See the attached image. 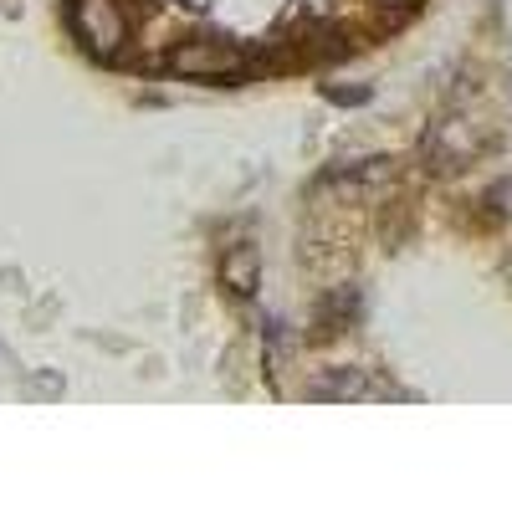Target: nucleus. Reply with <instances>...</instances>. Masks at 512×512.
Returning a JSON list of instances; mask_svg holds the SVG:
<instances>
[{"label":"nucleus","mask_w":512,"mask_h":512,"mask_svg":"<svg viewBox=\"0 0 512 512\" xmlns=\"http://www.w3.org/2000/svg\"><path fill=\"white\" fill-rule=\"evenodd\" d=\"M169 72L180 77H241L246 72V57L236 47H226V41H180L175 52H169Z\"/></svg>","instance_id":"nucleus-1"},{"label":"nucleus","mask_w":512,"mask_h":512,"mask_svg":"<svg viewBox=\"0 0 512 512\" xmlns=\"http://www.w3.org/2000/svg\"><path fill=\"white\" fill-rule=\"evenodd\" d=\"M77 31L98 57H113L128 36V21L118 11V0H77Z\"/></svg>","instance_id":"nucleus-2"},{"label":"nucleus","mask_w":512,"mask_h":512,"mask_svg":"<svg viewBox=\"0 0 512 512\" xmlns=\"http://www.w3.org/2000/svg\"><path fill=\"white\" fill-rule=\"evenodd\" d=\"M221 277L231 292H251L256 277H262V256H256V246H231L226 262H221Z\"/></svg>","instance_id":"nucleus-3"},{"label":"nucleus","mask_w":512,"mask_h":512,"mask_svg":"<svg viewBox=\"0 0 512 512\" xmlns=\"http://www.w3.org/2000/svg\"><path fill=\"white\" fill-rule=\"evenodd\" d=\"M492 200H502L497 210H512V180H507V185H497V190H492Z\"/></svg>","instance_id":"nucleus-4"},{"label":"nucleus","mask_w":512,"mask_h":512,"mask_svg":"<svg viewBox=\"0 0 512 512\" xmlns=\"http://www.w3.org/2000/svg\"><path fill=\"white\" fill-rule=\"evenodd\" d=\"M390 6H405V0H390Z\"/></svg>","instance_id":"nucleus-5"}]
</instances>
